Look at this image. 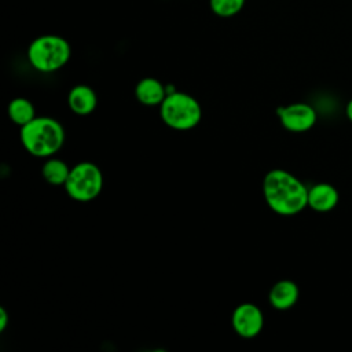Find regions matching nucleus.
Wrapping results in <instances>:
<instances>
[{
	"label": "nucleus",
	"instance_id": "obj_13",
	"mask_svg": "<svg viewBox=\"0 0 352 352\" xmlns=\"http://www.w3.org/2000/svg\"><path fill=\"white\" fill-rule=\"evenodd\" d=\"M8 117L11 121L19 126L26 125L36 117L34 104L26 98H15L8 103L7 107Z\"/></svg>",
	"mask_w": 352,
	"mask_h": 352
},
{
	"label": "nucleus",
	"instance_id": "obj_15",
	"mask_svg": "<svg viewBox=\"0 0 352 352\" xmlns=\"http://www.w3.org/2000/svg\"><path fill=\"white\" fill-rule=\"evenodd\" d=\"M10 322V315L4 307H0V333H3Z\"/></svg>",
	"mask_w": 352,
	"mask_h": 352
},
{
	"label": "nucleus",
	"instance_id": "obj_4",
	"mask_svg": "<svg viewBox=\"0 0 352 352\" xmlns=\"http://www.w3.org/2000/svg\"><path fill=\"white\" fill-rule=\"evenodd\" d=\"M160 116L169 128L188 131L199 124L202 109L199 102L190 94L170 91L160 104Z\"/></svg>",
	"mask_w": 352,
	"mask_h": 352
},
{
	"label": "nucleus",
	"instance_id": "obj_5",
	"mask_svg": "<svg viewBox=\"0 0 352 352\" xmlns=\"http://www.w3.org/2000/svg\"><path fill=\"white\" fill-rule=\"evenodd\" d=\"M103 188V175L100 168L89 161L78 162L72 166L65 183L67 195L78 202L95 199Z\"/></svg>",
	"mask_w": 352,
	"mask_h": 352
},
{
	"label": "nucleus",
	"instance_id": "obj_7",
	"mask_svg": "<svg viewBox=\"0 0 352 352\" xmlns=\"http://www.w3.org/2000/svg\"><path fill=\"white\" fill-rule=\"evenodd\" d=\"M231 323L238 336L243 338H253L263 330L264 315L256 304L242 302L232 311Z\"/></svg>",
	"mask_w": 352,
	"mask_h": 352
},
{
	"label": "nucleus",
	"instance_id": "obj_9",
	"mask_svg": "<svg viewBox=\"0 0 352 352\" xmlns=\"http://www.w3.org/2000/svg\"><path fill=\"white\" fill-rule=\"evenodd\" d=\"M300 297V289L292 279H280L272 285L268 293V301L272 308L286 311L296 305Z\"/></svg>",
	"mask_w": 352,
	"mask_h": 352
},
{
	"label": "nucleus",
	"instance_id": "obj_3",
	"mask_svg": "<svg viewBox=\"0 0 352 352\" xmlns=\"http://www.w3.org/2000/svg\"><path fill=\"white\" fill-rule=\"evenodd\" d=\"M70 55L69 41L58 34L38 36L28 47L29 63L41 73H52L62 69L69 62Z\"/></svg>",
	"mask_w": 352,
	"mask_h": 352
},
{
	"label": "nucleus",
	"instance_id": "obj_16",
	"mask_svg": "<svg viewBox=\"0 0 352 352\" xmlns=\"http://www.w3.org/2000/svg\"><path fill=\"white\" fill-rule=\"evenodd\" d=\"M345 116L352 122V98L348 100V103L345 106Z\"/></svg>",
	"mask_w": 352,
	"mask_h": 352
},
{
	"label": "nucleus",
	"instance_id": "obj_14",
	"mask_svg": "<svg viewBox=\"0 0 352 352\" xmlns=\"http://www.w3.org/2000/svg\"><path fill=\"white\" fill-rule=\"evenodd\" d=\"M209 6L217 16L230 18L243 8L245 0H209Z\"/></svg>",
	"mask_w": 352,
	"mask_h": 352
},
{
	"label": "nucleus",
	"instance_id": "obj_6",
	"mask_svg": "<svg viewBox=\"0 0 352 352\" xmlns=\"http://www.w3.org/2000/svg\"><path fill=\"white\" fill-rule=\"evenodd\" d=\"M278 116L282 126L294 133L309 131L318 120L316 110L304 102H296L279 107Z\"/></svg>",
	"mask_w": 352,
	"mask_h": 352
},
{
	"label": "nucleus",
	"instance_id": "obj_12",
	"mask_svg": "<svg viewBox=\"0 0 352 352\" xmlns=\"http://www.w3.org/2000/svg\"><path fill=\"white\" fill-rule=\"evenodd\" d=\"M70 169L72 168L63 160L48 157L41 168V175L44 180L52 186H65Z\"/></svg>",
	"mask_w": 352,
	"mask_h": 352
},
{
	"label": "nucleus",
	"instance_id": "obj_10",
	"mask_svg": "<svg viewBox=\"0 0 352 352\" xmlns=\"http://www.w3.org/2000/svg\"><path fill=\"white\" fill-rule=\"evenodd\" d=\"M67 103L70 110L74 114L88 116L96 109L98 98L95 91L91 87L85 84H78L70 89L67 96Z\"/></svg>",
	"mask_w": 352,
	"mask_h": 352
},
{
	"label": "nucleus",
	"instance_id": "obj_2",
	"mask_svg": "<svg viewBox=\"0 0 352 352\" xmlns=\"http://www.w3.org/2000/svg\"><path fill=\"white\" fill-rule=\"evenodd\" d=\"M21 142L25 150L38 158H48L56 154L65 143V129L52 117H34L21 126Z\"/></svg>",
	"mask_w": 352,
	"mask_h": 352
},
{
	"label": "nucleus",
	"instance_id": "obj_11",
	"mask_svg": "<svg viewBox=\"0 0 352 352\" xmlns=\"http://www.w3.org/2000/svg\"><path fill=\"white\" fill-rule=\"evenodd\" d=\"M166 95L164 84L154 77H144L135 87V96L144 106H158Z\"/></svg>",
	"mask_w": 352,
	"mask_h": 352
},
{
	"label": "nucleus",
	"instance_id": "obj_8",
	"mask_svg": "<svg viewBox=\"0 0 352 352\" xmlns=\"http://www.w3.org/2000/svg\"><path fill=\"white\" fill-rule=\"evenodd\" d=\"M338 201V190L330 183L320 182L308 188V206L318 213L331 212L336 209Z\"/></svg>",
	"mask_w": 352,
	"mask_h": 352
},
{
	"label": "nucleus",
	"instance_id": "obj_1",
	"mask_svg": "<svg viewBox=\"0 0 352 352\" xmlns=\"http://www.w3.org/2000/svg\"><path fill=\"white\" fill-rule=\"evenodd\" d=\"M263 194L268 208L279 216H294L308 206V187L286 169L265 173Z\"/></svg>",
	"mask_w": 352,
	"mask_h": 352
}]
</instances>
